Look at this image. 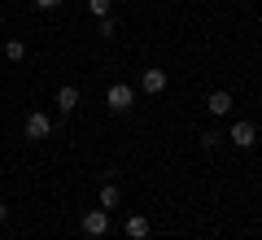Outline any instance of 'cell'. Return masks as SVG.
Segmentation results:
<instances>
[{"label": "cell", "mask_w": 262, "mask_h": 240, "mask_svg": "<svg viewBox=\"0 0 262 240\" xmlns=\"http://www.w3.org/2000/svg\"><path fill=\"white\" fill-rule=\"evenodd\" d=\"M153 223L144 219V214H127V240H149Z\"/></svg>", "instance_id": "7"}, {"label": "cell", "mask_w": 262, "mask_h": 240, "mask_svg": "<svg viewBox=\"0 0 262 240\" xmlns=\"http://www.w3.org/2000/svg\"><path fill=\"white\" fill-rule=\"evenodd\" d=\"M140 88H144L149 96H162V92H166V70H158V66H149V70L140 74Z\"/></svg>", "instance_id": "6"}, {"label": "cell", "mask_w": 262, "mask_h": 240, "mask_svg": "<svg viewBox=\"0 0 262 240\" xmlns=\"http://www.w3.org/2000/svg\"><path fill=\"white\" fill-rule=\"evenodd\" d=\"M219 140H223V136H219V131H201V144H206V148H214Z\"/></svg>", "instance_id": "13"}, {"label": "cell", "mask_w": 262, "mask_h": 240, "mask_svg": "<svg viewBox=\"0 0 262 240\" xmlns=\"http://www.w3.org/2000/svg\"><path fill=\"white\" fill-rule=\"evenodd\" d=\"M57 105H61V114L79 110V88L75 83H61V88H57Z\"/></svg>", "instance_id": "8"}, {"label": "cell", "mask_w": 262, "mask_h": 240, "mask_svg": "<svg viewBox=\"0 0 262 240\" xmlns=\"http://www.w3.org/2000/svg\"><path fill=\"white\" fill-rule=\"evenodd\" d=\"M131 83H110V92H105V105H110L114 114H122V110H131Z\"/></svg>", "instance_id": "3"}, {"label": "cell", "mask_w": 262, "mask_h": 240, "mask_svg": "<svg viewBox=\"0 0 262 240\" xmlns=\"http://www.w3.org/2000/svg\"><path fill=\"white\" fill-rule=\"evenodd\" d=\"M227 140H232L236 148H253V144H258V127H253V122H245V118H236L232 131H227Z\"/></svg>", "instance_id": "1"}, {"label": "cell", "mask_w": 262, "mask_h": 240, "mask_svg": "<svg viewBox=\"0 0 262 240\" xmlns=\"http://www.w3.org/2000/svg\"><path fill=\"white\" fill-rule=\"evenodd\" d=\"M114 31H118V22H114V18H101V39H110Z\"/></svg>", "instance_id": "12"}, {"label": "cell", "mask_w": 262, "mask_h": 240, "mask_svg": "<svg viewBox=\"0 0 262 240\" xmlns=\"http://www.w3.org/2000/svg\"><path fill=\"white\" fill-rule=\"evenodd\" d=\"M5 219H9V205H5V201H0V223H5Z\"/></svg>", "instance_id": "15"}, {"label": "cell", "mask_w": 262, "mask_h": 240, "mask_svg": "<svg viewBox=\"0 0 262 240\" xmlns=\"http://www.w3.org/2000/svg\"><path fill=\"white\" fill-rule=\"evenodd\" d=\"M118 201H122V188H118V184H105V188H101V210H114Z\"/></svg>", "instance_id": "9"}, {"label": "cell", "mask_w": 262, "mask_h": 240, "mask_svg": "<svg viewBox=\"0 0 262 240\" xmlns=\"http://www.w3.org/2000/svg\"><path fill=\"white\" fill-rule=\"evenodd\" d=\"M110 5L114 0H88V13H92V18H110Z\"/></svg>", "instance_id": "11"}, {"label": "cell", "mask_w": 262, "mask_h": 240, "mask_svg": "<svg viewBox=\"0 0 262 240\" xmlns=\"http://www.w3.org/2000/svg\"><path fill=\"white\" fill-rule=\"evenodd\" d=\"M232 105H236V101H232V92H227V88H219V92L206 96V110L214 114V118H227V114H232Z\"/></svg>", "instance_id": "5"}, {"label": "cell", "mask_w": 262, "mask_h": 240, "mask_svg": "<svg viewBox=\"0 0 262 240\" xmlns=\"http://www.w3.org/2000/svg\"><path fill=\"white\" fill-rule=\"evenodd\" d=\"M48 136H53V118H48V114H27V140H35V144H39V140H48Z\"/></svg>", "instance_id": "4"}, {"label": "cell", "mask_w": 262, "mask_h": 240, "mask_svg": "<svg viewBox=\"0 0 262 240\" xmlns=\"http://www.w3.org/2000/svg\"><path fill=\"white\" fill-rule=\"evenodd\" d=\"M5 57H9V61H27V44H22V39H9V44H5Z\"/></svg>", "instance_id": "10"}, {"label": "cell", "mask_w": 262, "mask_h": 240, "mask_svg": "<svg viewBox=\"0 0 262 240\" xmlns=\"http://www.w3.org/2000/svg\"><path fill=\"white\" fill-rule=\"evenodd\" d=\"M83 231H88L92 240H101L105 231H110V210H101V205H96V210H88V214H83Z\"/></svg>", "instance_id": "2"}, {"label": "cell", "mask_w": 262, "mask_h": 240, "mask_svg": "<svg viewBox=\"0 0 262 240\" xmlns=\"http://www.w3.org/2000/svg\"><path fill=\"white\" fill-rule=\"evenodd\" d=\"M35 9H44V13H53V9H61V0H35Z\"/></svg>", "instance_id": "14"}]
</instances>
